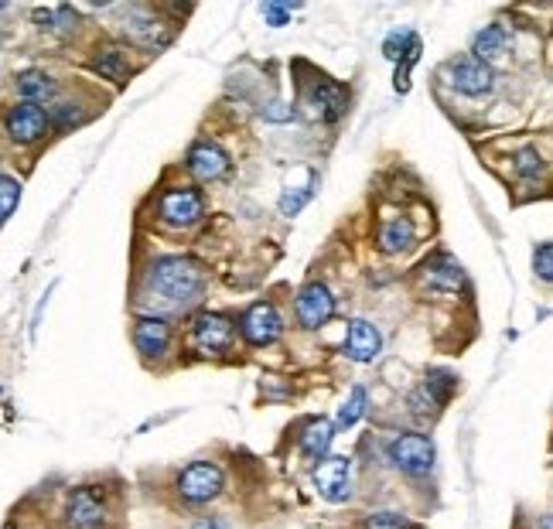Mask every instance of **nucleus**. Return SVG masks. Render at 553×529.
Returning <instances> with one entry per match:
<instances>
[{"mask_svg": "<svg viewBox=\"0 0 553 529\" xmlns=\"http://www.w3.org/2000/svg\"><path fill=\"white\" fill-rule=\"evenodd\" d=\"M147 291L158 294L161 304L171 308H185L192 304L205 287V270L202 263L192 256H158V260L147 267Z\"/></svg>", "mask_w": 553, "mask_h": 529, "instance_id": "f257e3e1", "label": "nucleus"}, {"mask_svg": "<svg viewBox=\"0 0 553 529\" xmlns=\"http://www.w3.org/2000/svg\"><path fill=\"white\" fill-rule=\"evenodd\" d=\"M222 489H226V475L216 461H192L181 475L175 478V492L188 506H209L216 502Z\"/></svg>", "mask_w": 553, "mask_h": 529, "instance_id": "f03ea898", "label": "nucleus"}, {"mask_svg": "<svg viewBox=\"0 0 553 529\" xmlns=\"http://www.w3.org/2000/svg\"><path fill=\"white\" fill-rule=\"evenodd\" d=\"M386 458L396 471L410 478H424L434 471V461H437V451H434V441L427 434H396L390 444H386Z\"/></svg>", "mask_w": 553, "mask_h": 529, "instance_id": "7ed1b4c3", "label": "nucleus"}, {"mask_svg": "<svg viewBox=\"0 0 553 529\" xmlns=\"http://www.w3.org/2000/svg\"><path fill=\"white\" fill-rule=\"evenodd\" d=\"M458 393V376L451 373V369H427V376L417 383V390L410 393L407 407L414 417L427 420V417H437L444 407H448V400Z\"/></svg>", "mask_w": 553, "mask_h": 529, "instance_id": "20e7f679", "label": "nucleus"}, {"mask_svg": "<svg viewBox=\"0 0 553 529\" xmlns=\"http://www.w3.org/2000/svg\"><path fill=\"white\" fill-rule=\"evenodd\" d=\"M236 338V321L229 318V314L222 311H202L192 318V349L198 355H222L229 352V345H233Z\"/></svg>", "mask_w": 553, "mask_h": 529, "instance_id": "39448f33", "label": "nucleus"}, {"mask_svg": "<svg viewBox=\"0 0 553 529\" xmlns=\"http://www.w3.org/2000/svg\"><path fill=\"white\" fill-rule=\"evenodd\" d=\"M158 216L164 226H171V229H192L205 216V198L192 185L168 188L158 202Z\"/></svg>", "mask_w": 553, "mask_h": 529, "instance_id": "423d86ee", "label": "nucleus"}, {"mask_svg": "<svg viewBox=\"0 0 553 529\" xmlns=\"http://www.w3.org/2000/svg\"><path fill=\"white\" fill-rule=\"evenodd\" d=\"M280 332H284V321H280V311L270 301H257L243 311L239 318V335H243L246 345L253 349H263V345H274Z\"/></svg>", "mask_w": 553, "mask_h": 529, "instance_id": "0eeeda50", "label": "nucleus"}, {"mask_svg": "<svg viewBox=\"0 0 553 529\" xmlns=\"http://www.w3.org/2000/svg\"><path fill=\"white\" fill-rule=\"evenodd\" d=\"M110 519L106 495L99 489H76L65 499V526L69 529H103Z\"/></svg>", "mask_w": 553, "mask_h": 529, "instance_id": "6e6552de", "label": "nucleus"}, {"mask_svg": "<svg viewBox=\"0 0 553 529\" xmlns=\"http://www.w3.org/2000/svg\"><path fill=\"white\" fill-rule=\"evenodd\" d=\"M294 314H297V321H301V328H308V332H318V328L328 325V321H332V314H335V297H332V291H328L325 284H318V280L304 284L301 291H297Z\"/></svg>", "mask_w": 553, "mask_h": 529, "instance_id": "1a4fd4ad", "label": "nucleus"}, {"mask_svg": "<svg viewBox=\"0 0 553 529\" xmlns=\"http://www.w3.org/2000/svg\"><path fill=\"white\" fill-rule=\"evenodd\" d=\"M448 72V82L458 89L461 96H485L495 89V72L492 65L472 59V55H461V59H451L444 65Z\"/></svg>", "mask_w": 553, "mask_h": 529, "instance_id": "9d476101", "label": "nucleus"}, {"mask_svg": "<svg viewBox=\"0 0 553 529\" xmlns=\"http://www.w3.org/2000/svg\"><path fill=\"white\" fill-rule=\"evenodd\" d=\"M185 168L192 171V178H198V181H219V178L229 175L233 161H229V154L222 151L216 140L202 137V140H195V144L188 147Z\"/></svg>", "mask_w": 553, "mask_h": 529, "instance_id": "9b49d317", "label": "nucleus"}, {"mask_svg": "<svg viewBox=\"0 0 553 529\" xmlns=\"http://www.w3.org/2000/svg\"><path fill=\"white\" fill-rule=\"evenodd\" d=\"M4 130L14 144H38L48 134V117L35 103H14L4 113Z\"/></svg>", "mask_w": 553, "mask_h": 529, "instance_id": "f8f14e48", "label": "nucleus"}, {"mask_svg": "<svg viewBox=\"0 0 553 529\" xmlns=\"http://www.w3.org/2000/svg\"><path fill=\"white\" fill-rule=\"evenodd\" d=\"M315 489L325 502H345L352 492V461L349 458H325L315 465Z\"/></svg>", "mask_w": 553, "mask_h": 529, "instance_id": "ddd939ff", "label": "nucleus"}, {"mask_svg": "<svg viewBox=\"0 0 553 529\" xmlns=\"http://www.w3.org/2000/svg\"><path fill=\"white\" fill-rule=\"evenodd\" d=\"M417 277H420V284L434 294H455L458 287L465 284V270H461V263L448 253L431 256V260L417 270Z\"/></svg>", "mask_w": 553, "mask_h": 529, "instance_id": "4468645a", "label": "nucleus"}, {"mask_svg": "<svg viewBox=\"0 0 553 529\" xmlns=\"http://www.w3.org/2000/svg\"><path fill=\"white\" fill-rule=\"evenodd\" d=\"M171 338H175V332H171V325L164 318H137V325H134V349L144 355L147 362H158L168 355L171 349Z\"/></svg>", "mask_w": 553, "mask_h": 529, "instance_id": "2eb2a0df", "label": "nucleus"}, {"mask_svg": "<svg viewBox=\"0 0 553 529\" xmlns=\"http://www.w3.org/2000/svg\"><path fill=\"white\" fill-rule=\"evenodd\" d=\"M304 103H308V110L315 113L318 120L335 123L345 117V110H349V89L338 86V82H315V86L308 89V96H304Z\"/></svg>", "mask_w": 553, "mask_h": 529, "instance_id": "dca6fc26", "label": "nucleus"}, {"mask_svg": "<svg viewBox=\"0 0 553 529\" xmlns=\"http://www.w3.org/2000/svg\"><path fill=\"white\" fill-rule=\"evenodd\" d=\"M342 352L349 355L352 362H376L379 352H383V335H379V328L373 325V321L352 318L349 332H345Z\"/></svg>", "mask_w": 553, "mask_h": 529, "instance_id": "f3484780", "label": "nucleus"}, {"mask_svg": "<svg viewBox=\"0 0 553 529\" xmlns=\"http://www.w3.org/2000/svg\"><path fill=\"white\" fill-rule=\"evenodd\" d=\"M506 52H509V31L502 28V24H489V28H482L472 38V59L485 62V65L499 62Z\"/></svg>", "mask_w": 553, "mask_h": 529, "instance_id": "a211bd4d", "label": "nucleus"}, {"mask_svg": "<svg viewBox=\"0 0 553 529\" xmlns=\"http://www.w3.org/2000/svg\"><path fill=\"white\" fill-rule=\"evenodd\" d=\"M332 441H335V427L328 424V420H311L308 427H304L301 431V454L308 461H325V454L332 451Z\"/></svg>", "mask_w": 553, "mask_h": 529, "instance_id": "6ab92c4d", "label": "nucleus"}, {"mask_svg": "<svg viewBox=\"0 0 553 529\" xmlns=\"http://www.w3.org/2000/svg\"><path fill=\"white\" fill-rule=\"evenodd\" d=\"M414 222L407 216H390L379 226V250L383 253H403L414 246Z\"/></svg>", "mask_w": 553, "mask_h": 529, "instance_id": "aec40b11", "label": "nucleus"}, {"mask_svg": "<svg viewBox=\"0 0 553 529\" xmlns=\"http://www.w3.org/2000/svg\"><path fill=\"white\" fill-rule=\"evenodd\" d=\"M14 89H18V96H21V103H48V99L55 96V79L48 76V72H41V69H28V72H21L18 79H14Z\"/></svg>", "mask_w": 553, "mask_h": 529, "instance_id": "412c9836", "label": "nucleus"}, {"mask_svg": "<svg viewBox=\"0 0 553 529\" xmlns=\"http://www.w3.org/2000/svg\"><path fill=\"white\" fill-rule=\"evenodd\" d=\"M93 72H99L103 79H110V82H117V86H123L130 76V62H127V52L123 48H103V52H96L93 55Z\"/></svg>", "mask_w": 553, "mask_h": 529, "instance_id": "4be33fe9", "label": "nucleus"}, {"mask_svg": "<svg viewBox=\"0 0 553 529\" xmlns=\"http://www.w3.org/2000/svg\"><path fill=\"white\" fill-rule=\"evenodd\" d=\"M366 403H369V393L366 386H352L349 400L338 407V417H335V427L338 431H349V427H356L362 420V413H366Z\"/></svg>", "mask_w": 553, "mask_h": 529, "instance_id": "5701e85b", "label": "nucleus"}, {"mask_svg": "<svg viewBox=\"0 0 553 529\" xmlns=\"http://www.w3.org/2000/svg\"><path fill=\"white\" fill-rule=\"evenodd\" d=\"M45 117H48V127L69 130V127H79V123L86 120V113H82V106L76 103H59V106H52V110H45Z\"/></svg>", "mask_w": 553, "mask_h": 529, "instance_id": "b1692460", "label": "nucleus"}, {"mask_svg": "<svg viewBox=\"0 0 553 529\" xmlns=\"http://www.w3.org/2000/svg\"><path fill=\"white\" fill-rule=\"evenodd\" d=\"M18 202H21V181L0 171V222H7L14 216Z\"/></svg>", "mask_w": 553, "mask_h": 529, "instance_id": "393cba45", "label": "nucleus"}, {"mask_svg": "<svg viewBox=\"0 0 553 529\" xmlns=\"http://www.w3.org/2000/svg\"><path fill=\"white\" fill-rule=\"evenodd\" d=\"M362 529H417L407 516L400 512H373V516L362 519Z\"/></svg>", "mask_w": 553, "mask_h": 529, "instance_id": "a878e982", "label": "nucleus"}, {"mask_svg": "<svg viewBox=\"0 0 553 529\" xmlns=\"http://www.w3.org/2000/svg\"><path fill=\"white\" fill-rule=\"evenodd\" d=\"M311 195H315V185H308V188H294V192H284L280 195V216H297V212L304 209V205L311 202Z\"/></svg>", "mask_w": 553, "mask_h": 529, "instance_id": "bb28decb", "label": "nucleus"}, {"mask_svg": "<svg viewBox=\"0 0 553 529\" xmlns=\"http://www.w3.org/2000/svg\"><path fill=\"white\" fill-rule=\"evenodd\" d=\"M516 171L523 178H536V175H543V157L536 154V147H523V151H516Z\"/></svg>", "mask_w": 553, "mask_h": 529, "instance_id": "cd10ccee", "label": "nucleus"}, {"mask_svg": "<svg viewBox=\"0 0 553 529\" xmlns=\"http://www.w3.org/2000/svg\"><path fill=\"white\" fill-rule=\"evenodd\" d=\"M533 274L543 280V284H550L553 280V246L550 243H540L533 253Z\"/></svg>", "mask_w": 553, "mask_h": 529, "instance_id": "c85d7f7f", "label": "nucleus"}, {"mask_svg": "<svg viewBox=\"0 0 553 529\" xmlns=\"http://www.w3.org/2000/svg\"><path fill=\"white\" fill-rule=\"evenodd\" d=\"M260 14H263V18H267L270 24H274V28H280V24H287V21H291V7L263 4V7H260Z\"/></svg>", "mask_w": 553, "mask_h": 529, "instance_id": "c756f323", "label": "nucleus"}, {"mask_svg": "<svg viewBox=\"0 0 553 529\" xmlns=\"http://www.w3.org/2000/svg\"><path fill=\"white\" fill-rule=\"evenodd\" d=\"M195 529H229L226 526V519H219V516H212V519H198Z\"/></svg>", "mask_w": 553, "mask_h": 529, "instance_id": "7c9ffc66", "label": "nucleus"}, {"mask_svg": "<svg viewBox=\"0 0 553 529\" xmlns=\"http://www.w3.org/2000/svg\"><path fill=\"white\" fill-rule=\"evenodd\" d=\"M0 11H4V4H0Z\"/></svg>", "mask_w": 553, "mask_h": 529, "instance_id": "2f4dec72", "label": "nucleus"}]
</instances>
